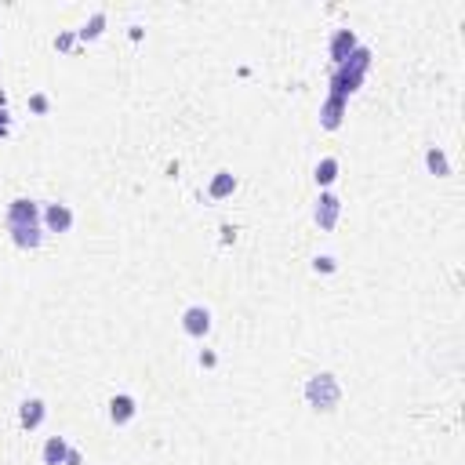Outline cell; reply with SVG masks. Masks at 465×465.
Masks as SVG:
<instances>
[{
	"mask_svg": "<svg viewBox=\"0 0 465 465\" xmlns=\"http://www.w3.org/2000/svg\"><path fill=\"white\" fill-rule=\"evenodd\" d=\"M367 66H371V51H367V47H356L353 55H349L342 66H338V73H334V80H331V98H342V102H345V95H353L356 87H360Z\"/></svg>",
	"mask_w": 465,
	"mask_h": 465,
	"instance_id": "6da1fadb",
	"label": "cell"
},
{
	"mask_svg": "<svg viewBox=\"0 0 465 465\" xmlns=\"http://www.w3.org/2000/svg\"><path fill=\"white\" fill-rule=\"evenodd\" d=\"M338 382L331 378V374H316V378H309V385H305V400L313 407H320V411H331L334 404H338Z\"/></svg>",
	"mask_w": 465,
	"mask_h": 465,
	"instance_id": "7a4b0ae2",
	"label": "cell"
},
{
	"mask_svg": "<svg viewBox=\"0 0 465 465\" xmlns=\"http://www.w3.org/2000/svg\"><path fill=\"white\" fill-rule=\"evenodd\" d=\"M36 218H41V208H36L33 200H11L8 208V226H36Z\"/></svg>",
	"mask_w": 465,
	"mask_h": 465,
	"instance_id": "3957f363",
	"label": "cell"
},
{
	"mask_svg": "<svg viewBox=\"0 0 465 465\" xmlns=\"http://www.w3.org/2000/svg\"><path fill=\"white\" fill-rule=\"evenodd\" d=\"M182 327H186V334L200 338V334L211 331V313L204 305H193V309H186V313H182Z\"/></svg>",
	"mask_w": 465,
	"mask_h": 465,
	"instance_id": "277c9868",
	"label": "cell"
},
{
	"mask_svg": "<svg viewBox=\"0 0 465 465\" xmlns=\"http://www.w3.org/2000/svg\"><path fill=\"white\" fill-rule=\"evenodd\" d=\"M338 211H342L338 197L324 193V197L316 200V222H320V229H331V226H334V218H338Z\"/></svg>",
	"mask_w": 465,
	"mask_h": 465,
	"instance_id": "5b68a950",
	"label": "cell"
},
{
	"mask_svg": "<svg viewBox=\"0 0 465 465\" xmlns=\"http://www.w3.org/2000/svg\"><path fill=\"white\" fill-rule=\"evenodd\" d=\"M353 51H356V36H353V30H338V33H334V41H331V58L338 62V66H342L349 55H353Z\"/></svg>",
	"mask_w": 465,
	"mask_h": 465,
	"instance_id": "8992f818",
	"label": "cell"
},
{
	"mask_svg": "<svg viewBox=\"0 0 465 465\" xmlns=\"http://www.w3.org/2000/svg\"><path fill=\"white\" fill-rule=\"evenodd\" d=\"M44 218H47V229H51V232H66V229L73 226V211L66 208V204H51Z\"/></svg>",
	"mask_w": 465,
	"mask_h": 465,
	"instance_id": "52a82bcc",
	"label": "cell"
},
{
	"mask_svg": "<svg viewBox=\"0 0 465 465\" xmlns=\"http://www.w3.org/2000/svg\"><path fill=\"white\" fill-rule=\"evenodd\" d=\"M109 418H113L116 425L131 422V418H135V400H131V396H113V400H109Z\"/></svg>",
	"mask_w": 465,
	"mask_h": 465,
	"instance_id": "ba28073f",
	"label": "cell"
},
{
	"mask_svg": "<svg viewBox=\"0 0 465 465\" xmlns=\"http://www.w3.org/2000/svg\"><path fill=\"white\" fill-rule=\"evenodd\" d=\"M19 418H22L25 429H36V425L44 422V404H41V400H25L22 411H19Z\"/></svg>",
	"mask_w": 465,
	"mask_h": 465,
	"instance_id": "9c48e42d",
	"label": "cell"
},
{
	"mask_svg": "<svg viewBox=\"0 0 465 465\" xmlns=\"http://www.w3.org/2000/svg\"><path fill=\"white\" fill-rule=\"evenodd\" d=\"M66 455H69V447H66L62 436H51V440L44 444V465H62Z\"/></svg>",
	"mask_w": 465,
	"mask_h": 465,
	"instance_id": "30bf717a",
	"label": "cell"
},
{
	"mask_svg": "<svg viewBox=\"0 0 465 465\" xmlns=\"http://www.w3.org/2000/svg\"><path fill=\"white\" fill-rule=\"evenodd\" d=\"M11 237H15L19 248H41V229H36V226H15V229H11Z\"/></svg>",
	"mask_w": 465,
	"mask_h": 465,
	"instance_id": "8fae6325",
	"label": "cell"
},
{
	"mask_svg": "<svg viewBox=\"0 0 465 465\" xmlns=\"http://www.w3.org/2000/svg\"><path fill=\"white\" fill-rule=\"evenodd\" d=\"M342 109H345V102H342V98H327L324 113H320V116H324V127H327V131H334V127L342 124Z\"/></svg>",
	"mask_w": 465,
	"mask_h": 465,
	"instance_id": "7c38bea8",
	"label": "cell"
},
{
	"mask_svg": "<svg viewBox=\"0 0 465 465\" xmlns=\"http://www.w3.org/2000/svg\"><path fill=\"white\" fill-rule=\"evenodd\" d=\"M334 178H338V160H334V157L320 160V164H316V182H320V186H331Z\"/></svg>",
	"mask_w": 465,
	"mask_h": 465,
	"instance_id": "4fadbf2b",
	"label": "cell"
},
{
	"mask_svg": "<svg viewBox=\"0 0 465 465\" xmlns=\"http://www.w3.org/2000/svg\"><path fill=\"white\" fill-rule=\"evenodd\" d=\"M232 189H237V178H232L229 171H222V175H218L215 182H211V197H215V200H222V197H229Z\"/></svg>",
	"mask_w": 465,
	"mask_h": 465,
	"instance_id": "5bb4252c",
	"label": "cell"
},
{
	"mask_svg": "<svg viewBox=\"0 0 465 465\" xmlns=\"http://www.w3.org/2000/svg\"><path fill=\"white\" fill-rule=\"evenodd\" d=\"M425 160H429V171H433V175H451L447 157H444L440 149H429V157H425Z\"/></svg>",
	"mask_w": 465,
	"mask_h": 465,
	"instance_id": "9a60e30c",
	"label": "cell"
},
{
	"mask_svg": "<svg viewBox=\"0 0 465 465\" xmlns=\"http://www.w3.org/2000/svg\"><path fill=\"white\" fill-rule=\"evenodd\" d=\"M102 25H106V15H95V19L80 30V36H84V41H95V36L102 33Z\"/></svg>",
	"mask_w": 465,
	"mask_h": 465,
	"instance_id": "2e32d148",
	"label": "cell"
},
{
	"mask_svg": "<svg viewBox=\"0 0 465 465\" xmlns=\"http://www.w3.org/2000/svg\"><path fill=\"white\" fill-rule=\"evenodd\" d=\"M316 269H324V273H331V269H334V258H316Z\"/></svg>",
	"mask_w": 465,
	"mask_h": 465,
	"instance_id": "e0dca14e",
	"label": "cell"
},
{
	"mask_svg": "<svg viewBox=\"0 0 465 465\" xmlns=\"http://www.w3.org/2000/svg\"><path fill=\"white\" fill-rule=\"evenodd\" d=\"M66 465H84V458H80V451H69V455H66Z\"/></svg>",
	"mask_w": 465,
	"mask_h": 465,
	"instance_id": "ac0fdd59",
	"label": "cell"
},
{
	"mask_svg": "<svg viewBox=\"0 0 465 465\" xmlns=\"http://www.w3.org/2000/svg\"><path fill=\"white\" fill-rule=\"evenodd\" d=\"M33 109H36V113H44V109H47V98H44V95H36V98H33Z\"/></svg>",
	"mask_w": 465,
	"mask_h": 465,
	"instance_id": "d6986e66",
	"label": "cell"
},
{
	"mask_svg": "<svg viewBox=\"0 0 465 465\" xmlns=\"http://www.w3.org/2000/svg\"><path fill=\"white\" fill-rule=\"evenodd\" d=\"M4 131H8V113L0 109V135H4Z\"/></svg>",
	"mask_w": 465,
	"mask_h": 465,
	"instance_id": "ffe728a7",
	"label": "cell"
}]
</instances>
